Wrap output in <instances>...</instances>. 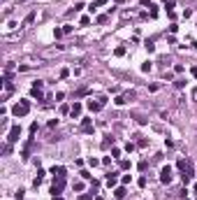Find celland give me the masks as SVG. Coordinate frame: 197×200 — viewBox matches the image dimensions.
I'll use <instances>...</instances> for the list:
<instances>
[{
	"label": "cell",
	"instance_id": "cell-1",
	"mask_svg": "<svg viewBox=\"0 0 197 200\" xmlns=\"http://www.w3.org/2000/svg\"><path fill=\"white\" fill-rule=\"evenodd\" d=\"M28 109H30V102H28V100H21V102H16V105H14L12 114H14V116H26V114H28Z\"/></svg>",
	"mask_w": 197,
	"mask_h": 200
},
{
	"label": "cell",
	"instance_id": "cell-2",
	"mask_svg": "<svg viewBox=\"0 0 197 200\" xmlns=\"http://www.w3.org/2000/svg\"><path fill=\"white\" fill-rule=\"evenodd\" d=\"M160 182H163V184H169V182H172V165H165L163 170H160Z\"/></svg>",
	"mask_w": 197,
	"mask_h": 200
},
{
	"label": "cell",
	"instance_id": "cell-3",
	"mask_svg": "<svg viewBox=\"0 0 197 200\" xmlns=\"http://www.w3.org/2000/svg\"><path fill=\"white\" fill-rule=\"evenodd\" d=\"M104 107V98H100V100H88V109L91 112H100Z\"/></svg>",
	"mask_w": 197,
	"mask_h": 200
},
{
	"label": "cell",
	"instance_id": "cell-4",
	"mask_svg": "<svg viewBox=\"0 0 197 200\" xmlns=\"http://www.w3.org/2000/svg\"><path fill=\"white\" fill-rule=\"evenodd\" d=\"M19 135H21V128L14 126V128L9 130V135H7V142H19Z\"/></svg>",
	"mask_w": 197,
	"mask_h": 200
},
{
	"label": "cell",
	"instance_id": "cell-5",
	"mask_svg": "<svg viewBox=\"0 0 197 200\" xmlns=\"http://www.w3.org/2000/svg\"><path fill=\"white\" fill-rule=\"evenodd\" d=\"M81 130H84V133H91V130H93V123H91V119H84V121H81Z\"/></svg>",
	"mask_w": 197,
	"mask_h": 200
},
{
	"label": "cell",
	"instance_id": "cell-6",
	"mask_svg": "<svg viewBox=\"0 0 197 200\" xmlns=\"http://www.w3.org/2000/svg\"><path fill=\"white\" fill-rule=\"evenodd\" d=\"M51 174H53V177H65V167H61V165L56 167V165H53V167H51Z\"/></svg>",
	"mask_w": 197,
	"mask_h": 200
},
{
	"label": "cell",
	"instance_id": "cell-7",
	"mask_svg": "<svg viewBox=\"0 0 197 200\" xmlns=\"http://www.w3.org/2000/svg\"><path fill=\"white\" fill-rule=\"evenodd\" d=\"M70 114H72V116H79V114H81V105H79V102H74V105H72V109H70Z\"/></svg>",
	"mask_w": 197,
	"mask_h": 200
},
{
	"label": "cell",
	"instance_id": "cell-8",
	"mask_svg": "<svg viewBox=\"0 0 197 200\" xmlns=\"http://www.w3.org/2000/svg\"><path fill=\"white\" fill-rule=\"evenodd\" d=\"M114 196H116V200H123V198H125V189H123V186H121V189H116V191H114Z\"/></svg>",
	"mask_w": 197,
	"mask_h": 200
},
{
	"label": "cell",
	"instance_id": "cell-9",
	"mask_svg": "<svg viewBox=\"0 0 197 200\" xmlns=\"http://www.w3.org/2000/svg\"><path fill=\"white\" fill-rule=\"evenodd\" d=\"M33 21H35V12H33V14H28V16L23 19V26H28V23H33Z\"/></svg>",
	"mask_w": 197,
	"mask_h": 200
},
{
	"label": "cell",
	"instance_id": "cell-10",
	"mask_svg": "<svg viewBox=\"0 0 197 200\" xmlns=\"http://www.w3.org/2000/svg\"><path fill=\"white\" fill-rule=\"evenodd\" d=\"M114 102H116V105H125V102H128V96H118Z\"/></svg>",
	"mask_w": 197,
	"mask_h": 200
},
{
	"label": "cell",
	"instance_id": "cell-11",
	"mask_svg": "<svg viewBox=\"0 0 197 200\" xmlns=\"http://www.w3.org/2000/svg\"><path fill=\"white\" fill-rule=\"evenodd\" d=\"M114 54H116V56H123V54H125V47H116V51H114Z\"/></svg>",
	"mask_w": 197,
	"mask_h": 200
},
{
	"label": "cell",
	"instance_id": "cell-12",
	"mask_svg": "<svg viewBox=\"0 0 197 200\" xmlns=\"http://www.w3.org/2000/svg\"><path fill=\"white\" fill-rule=\"evenodd\" d=\"M165 7H167V9H169V12H172V9H174V7H176V5H174V0H169V2H165Z\"/></svg>",
	"mask_w": 197,
	"mask_h": 200
},
{
	"label": "cell",
	"instance_id": "cell-13",
	"mask_svg": "<svg viewBox=\"0 0 197 200\" xmlns=\"http://www.w3.org/2000/svg\"><path fill=\"white\" fill-rule=\"evenodd\" d=\"M23 193H26V191H23V189H19V191H16V200H23Z\"/></svg>",
	"mask_w": 197,
	"mask_h": 200
},
{
	"label": "cell",
	"instance_id": "cell-14",
	"mask_svg": "<svg viewBox=\"0 0 197 200\" xmlns=\"http://www.w3.org/2000/svg\"><path fill=\"white\" fill-rule=\"evenodd\" d=\"M95 5H98V7L100 5H107V0H95Z\"/></svg>",
	"mask_w": 197,
	"mask_h": 200
},
{
	"label": "cell",
	"instance_id": "cell-15",
	"mask_svg": "<svg viewBox=\"0 0 197 200\" xmlns=\"http://www.w3.org/2000/svg\"><path fill=\"white\" fill-rule=\"evenodd\" d=\"M193 77H195V79H197V67H193Z\"/></svg>",
	"mask_w": 197,
	"mask_h": 200
},
{
	"label": "cell",
	"instance_id": "cell-16",
	"mask_svg": "<svg viewBox=\"0 0 197 200\" xmlns=\"http://www.w3.org/2000/svg\"><path fill=\"white\" fill-rule=\"evenodd\" d=\"M165 2H169V0H165Z\"/></svg>",
	"mask_w": 197,
	"mask_h": 200
}]
</instances>
